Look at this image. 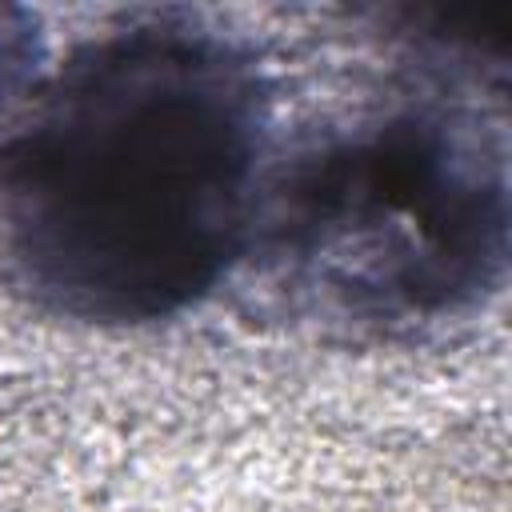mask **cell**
Returning <instances> with one entry per match:
<instances>
[{"instance_id":"6da1fadb","label":"cell","mask_w":512,"mask_h":512,"mask_svg":"<svg viewBox=\"0 0 512 512\" xmlns=\"http://www.w3.org/2000/svg\"><path fill=\"white\" fill-rule=\"evenodd\" d=\"M268 172L260 56L188 12L128 16L32 84L0 136L4 276L56 320H172L244 264Z\"/></svg>"},{"instance_id":"3957f363","label":"cell","mask_w":512,"mask_h":512,"mask_svg":"<svg viewBox=\"0 0 512 512\" xmlns=\"http://www.w3.org/2000/svg\"><path fill=\"white\" fill-rule=\"evenodd\" d=\"M40 48L36 16L16 4H0V112L36 80Z\"/></svg>"},{"instance_id":"7a4b0ae2","label":"cell","mask_w":512,"mask_h":512,"mask_svg":"<svg viewBox=\"0 0 512 512\" xmlns=\"http://www.w3.org/2000/svg\"><path fill=\"white\" fill-rule=\"evenodd\" d=\"M408 64V60H404ZM416 68V92L272 164L248 264L288 312L412 340L480 316L508 280V84Z\"/></svg>"}]
</instances>
